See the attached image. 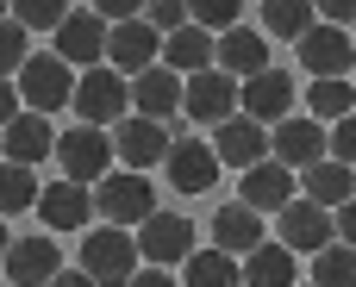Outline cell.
Returning <instances> with one entry per match:
<instances>
[{
    "label": "cell",
    "instance_id": "cell-1",
    "mask_svg": "<svg viewBox=\"0 0 356 287\" xmlns=\"http://www.w3.org/2000/svg\"><path fill=\"white\" fill-rule=\"evenodd\" d=\"M13 88L25 100V113H44V119L63 113V106H75V75H69V63L56 50H31L25 69L13 75Z\"/></svg>",
    "mask_w": 356,
    "mask_h": 287
},
{
    "label": "cell",
    "instance_id": "cell-2",
    "mask_svg": "<svg viewBox=\"0 0 356 287\" xmlns=\"http://www.w3.org/2000/svg\"><path fill=\"white\" fill-rule=\"evenodd\" d=\"M113 131H100V125H69V131H56V169H63V181H81V188H100L106 175H113Z\"/></svg>",
    "mask_w": 356,
    "mask_h": 287
},
{
    "label": "cell",
    "instance_id": "cell-3",
    "mask_svg": "<svg viewBox=\"0 0 356 287\" xmlns=\"http://www.w3.org/2000/svg\"><path fill=\"white\" fill-rule=\"evenodd\" d=\"M75 113H81V125L113 131L119 119H131V81L113 63H94L88 75H75Z\"/></svg>",
    "mask_w": 356,
    "mask_h": 287
},
{
    "label": "cell",
    "instance_id": "cell-4",
    "mask_svg": "<svg viewBox=\"0 0 356 287\" xmlns=\"http://www.w3.org/2000/svg\"><path fill=\"white\" fill-rule=\"evenodd\" d=\"M94 213H100V225L138 231V225L156 213V188H150V175H138V169H113V175L94 188Z\"/></svg>",
    "mask_w": 356,
    "mask_h": 287
},
{
    "label": "cell",
    "instance_id": "cell-5",
    "mask_svg": "<svg viewBox=\"0 0 356 287\" xmlns=\"http://www.w3.org/2000/svg\"><path fill=\"white\" fill-rule=\"evenodd\" d=\"M75 269H88L100 287H125L138 269H144V256H138V231H119V225L88 231V238H81V263H75Z\"/></svg>",
    "mask_w": 356,
    "mask_h": 287
},
{
    "label": "cell",
    "instance_id": "cell-6",
    "mask_svg": "<svg viewBox=\"0 0 356 287\" xmlns=\"http://www.w3.org/2000/svg\"><path fill=\"white\" fill-rule=\"evenodd\" d=\"M238 100H244V81L238 75H225V69H200V75H188V88H181V113L194 119V125H225V119H238Z\"/></svg>",
    "mask_w": 356,
    "mask_h": 287
},
{
    "label": "cell",
    "instance_id": "cell-7",
    "mask_svg": "<svg viewBox=\"0 0 356 287\" xmlns=\"http://www.w3.org/2000/svg\"><path fill=\"white\" fill-rule=\"evenodd\" d=\"M275 244H288L294 256H319L325 244H338V213L332 206H313L300 194V200H288L275 213Z\"/></svg>",
    "mask_w": 356,
    "mask_h": 287
},
{
    "label": "cell",
    "instance_id": "cell-8",
    "mask_svg": "<svg viewBox=\"0 0 356 287\" xmlns=\"http://www.w3.org/2000/svg\"><path fill=\"white\" fill-rule=\"evenodd\" d=\"M269 144H275V163H288L294 175H307L313 163L332 156V125H319L313 113H288L282 125H269Z\"/></svg>",
    "mask_w": 356,
    "mask_h": 287
},
{
    "label": "cell",
    "instance_id": "cell-9",
    "mask_svg": "<svg viewBox=\"0 0 356 287\" xmlns=\"http://www.w3.org/2000/svg\"><path fill=\"white\" fill-rule=\"evenodd\" d=\"M200 250V231H194V219H181V213H150L144 225H138V256L150 263V269H169V263H188Z\"/></svg>",
    "mask_w": 356,
    "mask_h": 287
},
{
    "label": "cell",
    "instance_id": "cell-10",
    "mask_svg": "<svg viewBox=\"0 0 356 287\" xmlns=\"http://www.w3.org/2000/svg\"><path fill=\"white\" fill-rule=\"evenodd\" d=\"M294 56H300V69L313 81H338V75L356 69V38H350V25H313L294 44Z\"/></svg>",
    "mask_w": 356,
    "mask_h": 287
},
{
    "label": "cell",
    "instance_id": "cell-11",
    "mask_svg": "<svg viewBox=\"0 0 356 287\" xmlns=\"http://www.w3.org/2000/svg\"><path fill=\"white\" fill-rule=\"evenodd\" d=\"M106 19L94 13V6H69V19L50 31V50L63 56V63H81V69H94V63H106Z\"/></svg>",
    "mask_w": 356,
    "mask_h": 287
},
{
    "label": "cell",
    "instance_id": "cell-12",
    "mask_svg": "<svg viewBox=\"0 0 356 287\" xmlns=\"http://www.w3.org/2000/svg\"><path fill=\"white\" fill-rule=\"evenodd\" d=\"M219 150H213V138H175L169 144V156H163V175H169V188L175 194H207L213 181H219Z\"/></svg>",
    "mask_w": 356,
    "mask_h": 287
},
{
    "label": "cell",
    "instance_id": "cell-13",
    "mask_svg": "<svg viewBox=\"0 0 356 287\" xmlns=\"http://www.w3.org/2000/svg\"><path fill=\"white\" fill-rule=\"evenodd\" d=\"M106 63L131 81V75H144V69H156L163 63V31L150 25V19H125V25H113L106 31Z\"/></svg>",
    "mask_w": 356,
    "mask_h": 287
},
{
    "label": "cell",
    "instance_id": "cell-14",
    "mask_svg": "<svg viewBox=\"0 0 356 287\" xmlns=\"http://www.w3.org/2000/svg\"><path fill=\"white\" fill-rule=\"evenodd\" d=\"M169 125H156V119H119L113 125V156H119V169H138V175H150L163 156H169Z\"/></svg>",
    "mask_w": 356,
    "mask_h": 287
},
{
    "label": "cell",
    "instance_id": "cell-15",
    "mask_svg": "<svg viewBox=\"0 0 356 287\" xmlns=\"http://www.w3.org/2000/svg\"><path fill=\"white\" fill-rule=\"evenodd\" d=\"M6 281L13 287H50L63 275V250H56V238L44 231V238H13V250H6Z\"/></svg>",
    "mask_w": 356,
    "mask_h": 287
},
{
    "label": "cell",
    "instance_id": "cell-16",
    "mask_svg": "<svg viewBox=\"0 0 356 287\" xmlns=\"http://www.w3.org/2000/svg\"><path fill=\"white\" fill-rule=\"evenodd\" d=\"M181 88H188V75H175L169 63H156V69L131 75V113H138V119L169 125V119L181 113Z\"/></svg>",
    "mask_w": 356,
    "mask_h": 287
},
{
    "label": "cell",
    "instance_id": "cell-17",
    "mask_svg": "<svg viewBox=\"0 0 356 287\" xmlns=\"http://www.w3.org/2000/svg\"><path fill=\"white\" fill-rule=\"evenodd\" d=\"M213 150H219V163H232L238 175L275 156V144H269V125H257L250 113H238V119H225V125L213 131Z\"/></svg>",
    "mask_w": 356,
    "mask_h": 287
},
{
    "label": "cell",
    "instance_id": "cell-18",
    "mask_svg": "<svg viewBox=\"0 0 356 287\" xmlns=\"http://www.w3.org/2000/svg\"><path fill=\"white\" fill-rule=\"evenodd\" d=\"M294 75L288 69H263V75H250L244 81V100H238V113H250L257 125H282L288 113H294Z\"/></svg>",
    "mask_w": 356,
    "mask_h": 287
},
{
    "label": "cell",
    "instance_id": "cell-19",
    "mask_svg": "<svg viewBox=\"0 0 356 287\" xmlns=\"http://www.w3.org/2000/svg\"><path fill=\"white\" fill-rule=\"evenodd\" d=\"M38 219H44V231H88V225H94V188H81V181H50V188L38 194Z\"/></svg>",
    "mask_w": 356,
    "mask_h": 287
},
{
    "label": "cell",
    "instance_id": "cell-20",
    "mask_svg": "<svg viewBox=\"0 0 356 287\" xmlns=\"http://www.w3.org/2000/svg\"><path fill=\"white\" fill-rule=\"evenodd\" d=\"M294 188H300V175L288 169V163H257V169H244V181H238V200L250 206V213H282L288 200H294Z\"/></svg>",
    "mask_w": 356,
    "mask_h": 287
},
{
    "label": "cell",
    "instance_id": "cell-21",
    "mask_svg": "<svg viewBox=\"0 0 356 287\" xmlns=\"http://www.w3.org/2000/svg\"><path fill=\"white\" fill-rule=\"evenodd\" d=\"M213 69H225V75H238V81L263 75V69H269V38H263V31H250V25L219 31V56H213Z\"/></svg>",
    "mask_w": 356,
    "mask_h": 287
},
{
    "label": "cell",
    "instance_id": "cell-22",
    "mask_svg": "<svg viewBox=\"0 0 356 287\" xmlns=\"http://www.w3.org/2000/svg\"><path fill=\"white\" fill-rule=\"evenodd\" d=\"M50 150H56V131H50V119H44V113H19V119L0 131V156H6V163L38 169Z\"/></svg>",
    "mask_w": 356,
    "mask_h": 287
},
{
    "label": "cell",
    "instance_id": "cell-23",
    "mask_svg": "<svg viewBox=\"0 0 356 287\" xmlns=\"http://www.w3.org/2000/svg\"><path fill=\"white\" fill-rule=\"evenodd\" d=\"M207 231H213V244H219V250H232L238 263H244V256H250L257 244H269V238H263V213H250L244 200H232V206H219Z\"/></svg>",
    "mask_w": 356,
    "mask_h": 287
},
{
    "label": "cell",
    "instance_id": "cell-24",
    "mask_svg": "<svg viewBox=\"0 0 356 287\" xmlns=\"http://www.w3.org/2000/svg\"><path fill=\"white\" fill-rule=\"evenodd\" d=\"M213 56H219V38H213V31H200L194 19H188L181 31H169V38H163V63H169L175 75H200V69H213Z\"/></svg>",
    "mask_w": 356,
    "mask_h": 287
},
{
    "label": "cell",
    "instance_id": "cell-25",
    "mask_svg": "<svg viewBox=\"0 0 356 287\" xmlns=\"http://www.w3.org/2000/svg\"><path fill=\"white\" fill-rule=\"evenodd\" d=\"M244 287H300V256L288 250V244H257L250 256H244Z\"/></svg>",
    "mask_w": 356,
    "mask_h": 287
},
{
    "label": "cell",
    "instance_id": "cell-26",
    "mask_svg": "<svg viewBox=\"0 0 356 287\" xmlns=\"http://www.w3.org/2000/svg\"><path fill=\"white\" fill-rule=\"evenodd\" d=\"M300 188H307L313 206H350L356 200V169L338 163V156H325V163H313V169L300 175Z\"/></svg>",
    "mask_w": 356,
    "mask_h": 287
},
{
    "label": "cell",
    "instance_id": "cell-27",
    "mask_svg": "<svg viewBox=\"0 0 356 287\" xmlns=\"http://www.w3.org/2000/svg\"><path fill=\"white\" fill-rule=\"evenodd\" d=\"M181 287H244V263H238L232 250L207 244V250H194V256L181 263Z\"/></svg>",
    "mask_w": 356,
    "mask_h": 287
},
{
    "label": "cell",
    "instance_id": "cell-28",
    "mask_svg": "<svg viewBox=\"0 0 356 287\" xmlns=\"http://www.w3.org/2000/svg\"><path fill=\"white\" fill-rule=\"evenodd\" d=\"M263 38H288V44H300L313 25H319V13H313V0H263Z\"/></svg>",
    "mask_w": 356,
    "mask_h": 287
},
{
    "label": "cell",
    "instance_id": "cell-29",
    "mask_svg": "<svg viewBox=\"0 0 356 287\" xmlns=\"http://www.w3.org/2000/svg\"><path fill=\"white\" fill-rule=\"evenodd\" d=\"M307 113H313L319 125L350 119V113H356V81H350V75H338V81H313V88H307Z\"/></svg>",
    "mask_w": 356,
    "mask_h": 287
},
{
    "label": "cell",
    "instance_id": "cell-30",
    "mask_svg": "<svg viewBox=\"0 0 356 287\" xmlns=\"http://www.w3.org/2000/svg\"><path fill=\"white\" fill-rule=\"evenodd\" d=\"M38 175L25 169V163H0V219H13V213H38Z\"/></svg>",
    "mask_w": 356,
    "mask_h": 287
},
{
    "label": "cell",
    "instance_id": "cell-31",
    "mask_svg": "<svg viewBox=\"0 0 356 287\" xmlns=\"http://www.w3.org/2000/svg\"><path fill=\"white\" fill-rule=\"evenodd\" d=\"M313 287H356V250L350 244H325L313 256Z\"/></svg>",
    "mask_w": 356,
    "mask_h": 287
},
{
    "label": "cell",
    "instance_id": "cell-32",
    "mask_svg": "<svg viewBox=\"0 0 356 287\" xmlns=\"http://www.w3.org/2000/svg\"><path fill=\"white\" fill-rule=\"evenodd\" d=\"M25 56H31V31L19 19H0V81H13L25 69Z\"/></svg>",
    "mask_w": 356,
    "mask_h": 287
},
{
    "label": "cell",
    "instance_id": "cell-33",
    "mask_svg": "<svg viewBox=\"0 0 356 287\" xmlns=\"http://www.w3.org/2000/svg\"><path fill=\"white\" fill-rule=\"evenodd\" d=\"M13 19L25 31H56L69 19V0H13Z\"/></svg>",
    "mask_w": 356,
    "mask_h": 287
},
{
    "label": "cell",
    "instance_id": "cell-34",
    "mask_svg": "<svg viewBox=\"0 0 356 287\" xmlns=\"http://www.w3.org/2000/svg\"><path fill=\"white\" fill-rule=\"evenodd\" d=\"M238 13H244V0H188V19L200 25V31H232L238 25Z\"/></svg>",
    "mask_w": 356,
    "mask_h": 287
},
{
    "label": "cell",
    "instance_id": "cell-35",
    "mask_svg": "<svg viewBox=\"0 0 356 287\" xmlns=\"http://www.w3.org/2000/svg\"><path fill=\"white\" fill-rule=\"evenodd\" d=\"M144 19L169 38V31H181V25H188V0H150V6H144Z\"/></svg>",
    "mask_w": 356,
    "mask_h": 287
},
{
    "label": "cell",
    "instance_id": "cell-36",
    "mask_svg": "<svg viewBox=\"0 0 356 287\" xmlns=\"http://www.w3.org/2000/svg\"><path fill=\"white\" fill-rule=\"evenodd\" d=\"M144 6H150V0H94V13H100L106 25H125V19H144Z\"/></svg>",
    "mask_w": 356,
    "mask_h": 287
},
{
    "label": "cell",
    "instance_id": "cell-37",
    "mask_svg": "<svg viewBox=\"0 0 356 287\" xmlns=\"http://www.w3.org/2000/svg\"><path fill=\"white\" fill-rule=\"evenodd\" d=\"M332 156H338V163H350V169H356V113H350V119H338V125H332Z\"/></svg>",
    "mask_w": 356,
    "mask_h": 287
},
{
    "label": "cell",
    "instance_id": "cell-38",
    "mask_svg": "<svg viewBox=\"0 0 356 287\" xmlns=\"http://www.w3.org/2000/svg\"><path fill=\"white\" fill-rule=\"evenodd\" d=\"M319 25H356V0H313Z\"/></svg>",
    "mask_w": 356,
    "mask_h": 287
},
{
    "label": "cell",
    "instance_id": "cell-39",
    "mask_svg": "<svg viewBox=\"0 0 356 287\" xmlns=\"http://www.w3.org/2000/svg\"><path fill=\"white\" fill-rule=\"evenodd\" d=\"M19 113H25V100H19V88H13V81H0V131H6V125H13Z\"/></svg>",
    "mask_w": 356,
    "mask_h": 287
},
{
    "label": "cell",
    "instance_id": "cell-40",
    "mask_svg": "<svg viewBox=\"0 0 356 287\" xmlns=\"http://www.w3.org/2000/svg\"><path fill=\"white\" fill-rule=\"evenodd\" d=\"M125 287H181V281H169V269H150V263H144V269H138Z\"/></svg>",
    "mask_w": 356,
    "mask_h": 287
},
{
    "label": "cell",
    "instance_id": "cell-41",
    "mask_svg": "<svg viewBox=\"0 0 356 287\" xmlns=\"http://www.w3.org/2000/svg\"><path fill=\"white\" fill-rule=\"evenodd\" d=\"M338 244H350V250H356V200H350V206H338Z\"/></svg>",
    "mask_w": 356,
    "mask_h": 287
},
{
    "label": "cell",
    "instance_id": "cell-42",
    "mask_svg": "<svg viewBox=\"0 0 356 287\" xmlns=\"http://www.w3.org/2000/svg\"><path fill=\"white\" fill-rule=\"evenodd\" d=\"M50 287H100V281H94L88 269H63V275H56V281H50Z\"/></svg>",
    "mask_w": 356,
    "mask_h": 287
},
{
    "label": "cell",
    "instance_id": "cell-43",
    "mask_svg": "<svg viewBox=\"0 0 356 287\" xmlns=\"http://www.w3.org/2000/svg\"><path fill=\"white\" fill-rule=\"evenodd\" d=\"M6 250H13V238H6V219H0V263H6Z\"/></svg>",
    "mask_w": 356,
    "mask_h": 287
},
{
    "label": "cell",
    "instance_id": "cell-44",
    "mask_svg": "<svg viewBox=\"0 0 356 287\" xmlns=\"http://www.w3.org/2000/svg\"><path fill=\"white\" fill-rule=\"evenodd\" d=\"M0 19H13V0H0Z\"/></svg>",
    "mask_w": 356,
    "mask_h": 287
},
{
    "label": "cell",
    "instance_id": "cell-45",
    "mask_svg": "<svg viewBox=\"0 0 356 287\" xmlns=\"http://www.w3.org/2000/svg\"><path fill=\"white\" fill-rule=\"evenodd\" d=\"M350 38H356V25H350Z\"/></svg>",
    "mask_w": 356,
    "mask_h": 287
},
{
    "label": "cell",
    "instance_id": "cell-46",
    "mask_svg": "<svg viewBox=\"0 0 356 287\" xmlns=\"http://www.w3.org/2000/svg\"><path fill=\"white\" fill-rule=\"evenodd\" d=\"M0 163H6V156H0Z\"/></svg>",
    "mask_w": 356,
    "mask_h": 287
},
{
    "label": "cell",
    "instance_id": "cell-47",
    "mask_svg": "<svg viewBox=\"0 0 356 287\" xmlns=\"http://www.w3.org/2000/svg\"><path fill=\"white\" fill-rule=\"evenodd\" d=\"M307 287H313V281H307Z\"/></svg>",
    "mask_w": 356,
    "mask_h": 287
}]
</instances>
